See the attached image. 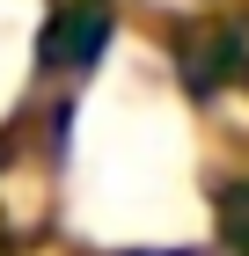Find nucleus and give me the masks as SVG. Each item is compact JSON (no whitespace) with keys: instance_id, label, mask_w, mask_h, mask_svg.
Masks as SVG:
<instances>
[{"instance_id":"obj_1","label":"nucleus","mask_w":249,"mask_h":256,"mask_svg":"<svg viewBox=\"0 0 249 256\" xmlns=\"http://www.w3.org/2000/svg\"><path fill=\"white\" fill-rule=\"evenodd\" d=\"M110 30H117V0H59L52 15H44V30H37V80L81 88L103 66Z\"/></svg>"}]
</instances>
